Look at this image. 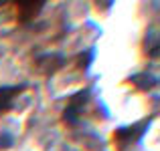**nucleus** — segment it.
<instances>
[{
  "mask_svg": "<svg viewBox=\"0 0 160 151\" xmlns=\"http://www.w3.org/2000/svg\"><path fill=\"white\" fill-rule=\"evenodd\" d=\"M14 93H18V89H0V111H6L10 107V101Z\"/></svg>",
  "mask_w": 160,
  "mask_h": 151,
  "instance_id": "f257e3e1",
  "label": "nucleus"
}]
</instances>
